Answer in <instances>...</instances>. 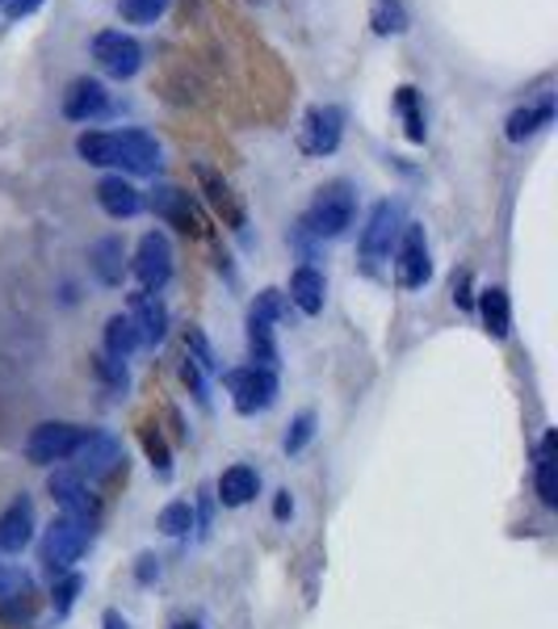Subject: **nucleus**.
Masks as SVG:
<instances>
[{"instance_id": "f257e3e1", "label": "nucleus", "mask_w": 558, "mask_h": 629, "mask_svg": "<svg viewBox=\"0 0 558 629\" xmlns=\"http://www.w3.org/2000/svg\"><path fill=\"white\" fill-rule=\"evenodd\" d=\"M353 214H357V198H353L349 181H327L315 189L311 206L303 214V232L315 239H336L353 227Z\"/></svg>"}, {"instance_id": "f03ea898", "label": "nucleus", "mask_w": 558, "mask_h": 629, "mask_svg": "<svg viewBox=\"0 0 558 629\" xmlns=\"http://www.w3.org/2000/svg\"><path fill=\"white\" fill-rule=\"evenodd\" d=\"M89 537H93L89 520L55 516L47 525V533H43V562H47L51 575H68L71 566L80 562V554L89 550Z\"/></svg>"}, {"instance_id": "7ed1b4c3", "label": "nucleus", "mask_w": 558, "mask_h": 629, "mask_svg": "<svg viewBox=\"0 0 558 629\" xmlns=\"http://www.w3.org/2000/svg\"><path fill=\"white\" fill-rule=\"evenodd\" d=\"M227 391H232V407L239 416H256L269 412L278 403V370H260V366H244V370L223 373Z\"/></svg>"}, {"instance_id": "20e7f679", "label": "nucleus", "mask_w": 558, "mask_h": 629, "mask_svg": "<svg viewBox=\"0 0 558 629\" xmlns=\"http://www.w3.org/2000/svg\"><path fill=\"white\" fill-rule=\"evenodd\" d=\"M345 139V110L341 105H311L299 126V151L303 156H332Z\"/></svg>"}, {"instance_id": "39448f33", "label": "nucleus", "mask_w": 558, "mask_h": 629, "mask_svg": "<svg viewBox=\"0 0 558 629\" xmlns=\"http://www.w3.org/2000/svg\"><path fill=\"white\" fill-rule=\"evenodd\" d=\"M403 232V210L399 202H378L366 218V232H361V260L366 269H378L382 260L391 257V244L399 239Z\"/></svg>"}, {"instance_id": "423d86ee", "label": "nucleus", "mask_w": 558, "mask_h": 629, "mask_svg": "<svg viewBox=\"0 0 558 629\" xmlns=\"http://www.w3.org/2000/svg\"><path fill=\"white\" fill-rule=\"evenodd\" d=\"M395 278L403 290H424L433 278V257H428V239H424L420 223H403V232H399Z\"/></svg>"}, {"instance_id": "0eeeda50", "label": "nucleus", "mask_w": 558, "mask_h": 629, "mask_svg": "<svg viewBox=\"0 0 558 629\" xmlns=\"http://www.w3.org/2000/svg\"><path fill=\"white\" fill-rule=\"evenodd\" d=\"M80 437H85V428L64 424V419H47V424H38V428L30 433V441H25V458H30L34 467H55V462H68L71 449L80 445Z\"/></svg>"}, {"instance_id": "6e6552de", "label": "nucleus", "mask_w": 558, "mask_h": 629, "mask_svg": "<svg viewBox=\"0 0 558 629\" xmlns=\"http://www.w3.org/2000/svg\"><path fill=\"white\" fill-rule=\"evenodd\" d=\"M93 59L105 76L131 80V76H140L143 68V47L131 34H122V30H101L93 38Z\"/></svg>"}, {"instance_id": "1a4fd4ad", "label": "nucleus", "mask_w": 558, "mask_h": 629, "mask_svg": "<svg viewBox=\"0 0 558 629\" xmlns=\"http://www.w3.org/2000/svg\"><path fill=\"white\" fill-rule=\"evenodd\" d=\"M38 608V587L22 566H0V621L13 629L30 626Z\"/></svg>"}, {"instance_id": "9d476101", "label": "nucleus", "mask_w": 558, "mask_h": 629, "mask_svg": "<svg viewBox=\"0 0 558 629\" xmlns=\"http://www.w3.org/2000/svg\"><path fill=\"white\" fill-rule=\"evenodd\" d=\"M131 269H135V278H140L143 290H152V294H160L168 278H172V244H168V235L164 232H147L140 239V248H135V260H131Z\"/></svg>"}, {"instance_id": "9b49d317", "label": "nucleus", "mask_w": 558, "mask_h": 629, "mask_svg": "<svg viewBox=\"0 0 558 629\" xmlns=\"http://www.w3.org/2000/svg\"><path fill=\"white\" fill-rule=\"evenodd\" d=\"M71 458H76V474L85 479H105V474H114L118 462H122V445H118L114 433H101V428H85V437L80 445L71 449Z\"/></svg>"}, {"instance_id": "f8f14e48", "label": "nucleus", "mask_w": 558, "mask_h": 629, "mask_svg": "<svg viewBox=\"0 0 558 629\" xmlns=\"http://www.w3.org/2000/svg\"><path fill=\"white\" fill-rule=\"evenodd\" d=\"M118 139V168L122 172H131V177H156L160 172V143L156 135H147L140 126H131V131H114Z\"/></svg>"}, {"instance_id": "ddd939ff", "label": "nucleus", "mask_w": 558, "mask_h": 629, "mask_svg": "<svg viewBox=\"0 0 558 629\" xmlns=\"http://www.w3.org/2000/svg\"><path fill=\"white\" fill-rule=\"evenodd\" d=\"M59 110H64L68 122H97V117L110 114V93L93 76H76L59 97Z\"/></svg>"}, {"instance_id": "4468645a", "label": "nucleus", "mask_w": 558, "mask_h": 629, "mask_svg": "<svg viewBox=\"0 0 558 629\" xmlns=\"http://www.w3.org/2000/svg\"><path fill=\"white\" fill-rule=\"evenodd\" d=\"M51 499L64 508V516H76V520H89L93 525V516H97V499L89 495V487H85V479L80 474H68V470H55L51 474Z\"/></svg>"}, {"instance_id": "2eb2a0df", "label": "nucleus", "mask_w": 558, "mask_h": 629, "mask_svg": "<svg viewBox=\"0 0 558 629\" xmlns=\"http://www.w3.org/2000/svg\"><path fill=\"white\" fill-rule=\"evenodd\" d=\"M152 210H156V218H164V223H172L177 232L202 235V223H198V210H193V202H189L186 189H177V186H156V189H152Z\"/></svg>"}, {"instance_id": "dca6fc26", "label": "nucleus", "mask_w": 558, "mask_h": 629, "mask_svg": "<svg viewBox=\"0 0 558 629\" xmlns=\"http://www.w3.org/2000/svg\"><path fill=\"white\" fill-rule=\"evenodd\" d=\"M131 324H135L143 345H160L168 336V306L160 303V294H152V290L131 294Z\"/></svg>"}, {"instance_id": "f3484780", "label": "nucleus", "mask_w": 558, "mask_h": 629, "mask_svg": "<svg viewBox=\"0 0 558 629\" xmlns=\"http://www.w3.org/2000/svg\"><path fill=\"white\" fill-rule=\"evenodd\" d=\"M30 537H34V504L25 495H18L0 513V550L4 554H22L25 546H30Z\"/></svg>"}, {"instance_id": "a211bd4d", "label": "nucleus", "mask_w": 558, "mask_h": 629, "mask_svg": "<svg viewBox=\"0 0 558 629\" xmlns=\"http://www.w3.org/2000/svg\"><path fill=\"white\" fill-rule=\"evenodd\" d=\"M555 122V97H537V101H529V105H521V110H512L509 122H504V135H509L512 143H525L534 139L537 131H546Z\"/></svg>"}, {"instance_id": "6ab92c4d", "label": "nucleus", "mask_w": 558, "mask_h": 629, "mask_svg": "<svg viewBox=\"0 0 558 629\" xmlns=\"http://www.w3.org/2000/svg\"><path fill=\"white\" fill-rule=\"evenodd\" d=\"M89 265L101 285H122V273H126V244L122 235H101L93 248H89Z\"/></svg>"}, {"instance_id": "aec40b11", "label": "nucleus", "mask_w": 558, "mask_h": 629, "mask_svg": "<svg viewBox=\"0 0 558 629\" xmlns=\"http://www.w3.org/2000/svg\"><path fill=\"white\" fill-rule=\"evenodd\" d=\"M534 483H537V499H542L546 508H558V433H555V428H550V433L537 441Z\"/></svg>"}, {"instance_id": "412c9836", "label": "nucleus", "mask_w": 558, "mask_h": 629, "mask_svg": "<svg viewBox=\"0 0 558 629\" xmlns=\"http://www.w3.org/2000/svg\"><path fill=\"white\" fill-rule=\"evenodd\" d=\"M198 181H202V189H207L210 206H214L219 214H223V218H227V227L244 232V227H248V218H244V206L235 202L232 186H227V181H223L214 168H207V164H198Z\"/></svg>"}, {"instance_id": "4be33fe9", "label": "nucleus", "mask_w": 558, "mask_h": 629, "mask_svg": "<svg viewBox=\"0 0 558 629\" xmlns=\"http://www.w3.org/2000/svg\"><path fill=\"white\" fill-rule=\"evenodd\" d=\"M327 299V281L315 265H299L294 278H290V303L299 306L303 315H320Z\"/></svg>"}, {"instance_id": "5701e85b", "label": "nucleus", "mask_w": 558, "mask_h": 629, "mask_svg": "<svg viewBox=\"0 0 558 629\" xmlns=\"http://www.w3.org/2000/svg\"><path fill=\"white\" fill-rule=\"evenodd\" d=\"M97 206L105 210L110 218H135V214L143 210V198L131 181H122V177H105V181L97 186Z\"/></svg>"}, {"instance_id": "b1692460", "label": "nucleus", "mask_w": 558, "mask_h": 629, "mask_svg": "<svg viewBox=\"0 0 558 629\" xmlns=\"http://www.w3.org/2000/svg\"><path fill=\"white\" fill-rule=\"evenodd\" d=\"M256 491H260V474L253 467H227L219 474V499H223V508H244V504H253Z\"/></svg>"}, {"instance_id": "393cba45", "label": "nucleus", "mask_w": 558, "mask_h": 629, "mask_svg": "<svg viewBox=\"0 0 558 629\" xmlns=\"http://www.w3.org/2000/svg\"><path fill=\"white\" fill-rule=\"evenodd\" d=\"M479 315H483V327H488L495 340H504L512 332V306H509V290L504 285H488L479 294Z\"/></svg>"}, {"instance_id": "a878e982", "label": "nucleus", "mask_w": 558, "mask_h": 629, "mask_svg": "<svg viewBox=\"0 0 558 629\" xmlns=\"http://www.w3.org/2000/svg\"><path fill=\"white\" fill-rule=\"evenodd\" d=\"M248 357L260 370H278V340H274V324L248 311Z\"/></svg>"}, {"instance_id": "bb28decb", "label": "nucleus", "mask_w": 558, "mask_h": 629, "mask_svg": "<svg viewBox=\"0 0 558 629\" xmlns=\"http://www.w3.org/2000/svg\"><path fill=\"white\" fill-rule=\"evenodd\" d=\"M76 156L93 168H118V139L114 131H85L76 139Z\"/></svg>"}, {"instance_id": "cd10ccee", "label": "nucleus", "mask_w": 558, "mask_h": 629, "mask_svg": "<svg viewBox=\"0 0 558 629\" xmlns=\"http://www.w3.org/2000/svg\"><path fill=\"white\" fill-rule=\"evenodd\" d=\"M140 345L143 340H140V332H135V324H131V315H114V319L105 324V357L126 361Z\"/></svg>"}, {"instance_id": "c85d7f7f", "label": "nucleus", "mask_w": 558, "mask_h": 629, "mask_svg": "<svg viewBox=\"0 0 558 629\" xmlns=\"http://www.w3.org/2000/svg\"><path fill=\"white\" fill-rule=\"evenodd\" d=\"M395 110L403 114V126H408V139L424 143L428 139V126H424V110H420V93L412 85H403L395 93Z\"/></svg>"}, {"instance_id": "c756f323", "label": "nucleus", "mask_w": 558, "mask_h": 629, "mask_svg": "<svg viewBox=\"0 0 558 629\" xmlns=\"http://www.w3.org/2000/svg\"><path fill=\"white\" fill-rule=\"evenodd\" d=\"M168 4L172 0H118V13H122V22L131 25H152L168 13Z\"/></svg>"}, {"instance_id": "7c9ffc66", "label": "nucleus", "mask_w": 558, "mask_h": 629, "mask_svg": "<svg viewBox=\"0 0 558 629\" xmlns=\"http://www.w3.org/2000/svg\"><path fill=\"white\" fill-rule=\"evenodd\" d=\"M93 370H97V378L105 382V391L110 395H126V386H131V373H126V361H114V357H93Z\"/></svg>"}, {"instance_id": "2f4dec72", "label": "nucleus", "mask_w": 558, "mask_h": 629, "mask_svg": "<svg viewBox=\"0 0 558 629\" xmlns=\"http://www.w3.org/2000/svg\"><path fill=\"white\" fill-rule=\"evenodd\" d=\"M408 30V13L399 0H378L373 4V34H403Z\"/></svg>"}, {"instance_id": "473e14b6", "label": "nucleus", "mask_w": 558, "mask_h": 629, "mask_svg": "<svg viewBox=\"0 0 558 629\" xmlns=\"http://www.w3.org/2000/svg\"><path fill=\"white\" fill-rule=\"evenodd\" d=\"M140 437H143V449H147V458H152V470H156L160 479H168V474H172V458H168V445H164V437L156 433V428H152V424H143Z\"/></svg>"}, {"instance_id": "72a5a7b5", "label": "nucleus", "mask_w": 558, "mask_h": 629, "mask_svg": "<svg viewBox=\"0 0 558 629\" xmlns=\"http://www.w3.org/2000/svg\"><path fill=\"white\" fill-rule=\"evenodd\" d=\"M156 525H160L168 537H186L189 529H193V508H189L186 499H172V504L160 513V520H156Z\"/></svg>"}, {"instance_id": "f704fd0d", "label": "nucleus", "mask_w": 558, "mask_h": 629, "mask_svg": "<svg viewBox=\"0 0 558 629\" xmlns=\"http://www.w3.org/2000/svg\"><path fill=\"white\" fill-rule=\"evenodd\" d=\"M315 437V412H299V416L290 419V433H286V453L294 458V453H303L306 445Z\"/></svg>"}, {"instance_id": "c9c22d12", "label": "nucleus", "mask_w": 558, "mask_h": 629, "mask_svg": "<svg viewBox=\"0 0 558 629\" xmlns=\"http://www.w3.org/2000/svg\"><path fill=\"white\" fill-rule=\"evenodd\" d=\"M186 357L198 366V370H219V357H214L210 340L198 332V327H189V332H186Z\"/></svg>"}, {"instance_id": "e433bc0d", "label": "nucleus", "mask_w": 558, "mask_h": 629, "mask_svg": "<svg viewBox=\"0 0 558 629\" xmlns=\"http://www.w3.org/2000/svg\"><path fill=\"white\" fill-rule=\"evenodd\" d=\"M253 315H260V319H269V324H278L281 315H286V294L281 290H260L253 303Z\"/></svg>"}, {"instance_id": "4c0bfd02", "label": "nucleus", "mask_w": 558, "mask_h": 629, "mask_svg": "<svg viewBox=\"0 0 558 629\" xmlns=\"http://www.w3.org/2000/svg\"><path fill=\"white\" fill-rule=\"evenodd\" d=\"M80 587H85V580H80V575H71V571L64 575V583L55 587V613H59V617L76 605V592H80Z\"/></svg>"}, {"instance_id": "58836bf2", "label": "nucleus", "mask_w": 558, "mask_h": 629, "mask_svg": "<svg viewBox=\"0 0 558 629\" xmlns=\"http://www.w3.org/2000/svg\"><path fill=\"white\" fill-rule=\"evenodd\" d=\"M181 378H186V386H189V391H193V398H198V403L207 407V403H210V395H207V378H202V370H198V366H193L189 357H186V366H181Z\"/></svg>"}, {"instance_id": "ea45409f", "label": "nucleus", "mask_w": 558, "mask_h": 629, "mask_svg": "<svg viewBox=\"0 0 558 629\" xmlns=\"http://www.w3.org/2000/svg\"><path fill=\"white\" fill-rule=\"evenodd\" d=\"M0 9H4L9 22H22V18H30L34 9H43V0H0Z\"/></svg>"}, {"instance_id": "a19ab883", "label": "nucleus", "mask_w": 558, "mask_h": 629, "mask_svg": "<svg viewBox=\"0 0 558 629\" xmlns=\"http://www.w3.org/2000/svg\"><path fill=\"white\" fill-rule=\"evenodd\" d=\"M454 303L462 306V311H470V273H458V278H454Z\"/></svg>"}, {"instance_id": "79ce46f5", "label": "nucleus", "mask_w": 558, "mask_h": 629, "mask_svg": "<svg viewBox=\"0 0 558 629\" xmlns=\"http://www.w3.org/2000/svg\"><path fill=\"white\" fill-rule=\"evenodd\" d=\"M160 575V559H152V554H143L140 559V566H135V580L140 583H152Z\"/></svg>"}, {"instance_id": "37998d69", "label": "nucleus", "mask_w": 558, "mask_h": 629, "mask_svg": "<svg viewBox=\"0 0 558 629\" xmlns=\"http://www.w3.org/2000/svg\"><path fill=\"white\" fill-rule=\"evenodd\" d=\"M290 513H294L290 491H278V499H274V516H278V520H290Z\"/></svg>"}, {"instance_id": "c03bdc74", "label": "nucleus", "mask_w": 558, "mask_h": 629, "mask_svg": "<svg viewBox=\"0 0 558 629\" xmlns=\"http://www.w3.org/2000/svg\"><path fill=\"white\" fill-rule=\"evenodd\" d=\"M101 629H131V626H126V617H122V613H114V608H110V613L101 617Z\"/></svg>"}, {"instance_id": "a18cd8bd", "label": "nucleus", "mask_w": 558, "mask_h": 629, "mask_svg": "<svg viewBox=\"0 0 558 629\" xmlns=\"http://www.w3.org/2000/svg\"><path fill=\"white\" fill-rule=\"evenodd\" d=\"M168 629H202V626H198V621H172Z\"/></svg>"}]
</instances>
